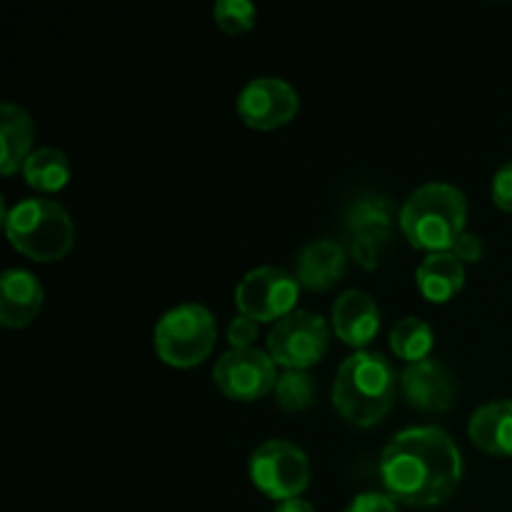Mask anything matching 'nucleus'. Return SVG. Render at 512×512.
<instances>
[{
	"label": "nucleus",
	"instance_id": "obj_26",
	"mask_svg": "<svg viewBox=\"0 0 512 512\" xmlns=\"http://www.w3.org/2000/svg\"><path fill=\"white\" fill-rule=\"evenodd\" d=\"M350 253L360 268L375 270L380 263V255H383V245L368 238H353L350 240Z\"/></svg>",
	"mask_w": 512,
	"mask_h": 512
},
{
	"label": "nucleus",
	"instance_id": "obj_23",
	"mask_svg": "<svg viewBox=\"0 0 512 512\" xmlns=\"http://www.w3.org/2000/svg\"><path fill=\"white\" fill-rule=\"evenodd\" d=\"M260 335V323L258 320L248 318V315L238 313L233 320H230L228 330H225V338H228L230 348L243 350V348H255V340Z\"/></svg>",
	"mask_w": 512,
	"mask_h": 512
},
{
	"label": "nucleus",
	"instance_id": "obj_28",
	"mask_svg": "<svg viewBox=\"0 0 512 512\" xmlns=\"http://www.w3.org/2000/svg\"><path fill=\"white\" fill-rule=\"evenodd\" d=\"M275 512H315L313 505L303 498H290L283 500V503L275 505Z\"/></svg>",
	"mask_w": 512,
	"mask_h": 512
},
{
	"label": "nucleus",
	"instance_id": "obj_27",
	"mask_svg": "<svg viewBox=\"0 0 512 512\" xmlns=\"http://www.w3.org/2000/svg\"><path fill=\"white\" fill-rule=\"evenodd\" d=\"M450 253H453L463 265H475L483 260V253H485L483 240H480L475 233H468V230H465V233L458 238V243L453 245V250H450Z\"/></svg>",
	"mask_w": 512,
	"mask_h": 512
},
{
	"label": "nucleus",
	"instance_id": "obj_25",
	"mask_svg": "<svg viewBox=\"0 0 512 512\" xmlns=\"http://www.w3.org/2000/svg\"><path fill=\"white\" fill-rule=\"evenodd\" d=\"M490 195H493L495 208L505 210V213H512V160L495 173Z\"/></svg>",
	"mask_w": 512,
	"mask_h": 512
},
{
	"label": "nucleus",
	"instance_id": "obj_19",
	"mask_svg": "<svg viewBox=\"0 0 512 512\" xmlns=\"http://www.w3.org/2000/svg\"><path fill=\"white\" fill-rule=\"evenodd\" d=\"M23 178L40 193H58L70 183V160L58 148L33 150L23 165Z\"/></svg>",
	"mask_w": 512,
	"mask_h": 512
},
{
	"label": "nucleus",
	"instance_id": "obj_13",
	"mask_svg": "<svg viewBox=\"0 0 512 512\" xmlns=\"http://www.w3.org/2000/svg\"><path fill=\"white\" fill-rule=\"evenodd\" d=\"M348 270V250L343 243L333 238L310 240L298 255L295 263V278H298L300 288L310 290V293H323L338 285Z\"/></svg>",
	"mask_w": 512,
	"mask_h": 512
},
{
	"label": "nucleus",
	"instance_id": "obj_17",
	"mask_svg": "<svg viewBox=\"0 0 512 512\" xmlns=\"http://www.w3.org/2000/svg\"><path fill=\"white\" fill-rule=\"evenodd\" d=\"M468 435L475 448L495 458H512V400H495L470 415Z\"/></svg>",
	"mask_w": 512,
	"mask_h": 512
},
{
	"label": "nucleus",
	"instance_id": "obj_18",
	"mask_svg": "<svg viewBox=\"0 0 512 512\" xmlns=\"http://www.w3.org/2000/svg\"><path fill=\"white\" fill-rule=\"evenodd\" d=\"M418 290L430 303H448L463 290L465 265L453 253H430L415 270Z\"/></svg>",
	"mask_w": 512,
	"mask_h": 512
},
{
	"label": "nucleus",
	"instance_id": "obj_9",
	"mask_svg": "<svg viewBox=\"0 0 512 512\" xmlns=\"http://www.w3.org/2000/svg\"><path fill=\"white\" fill-rule=\"evenodd\" d=\"M278 365L268 350L243 348L223 353L213 368V383L220 393L235 403H255L273 393L278 383Z\"/></svg>",
	"mask_w": 512,
	"mask_h": 512
},
{
	"label": "nucleus",
	"instance_id": "obj_15",
	"mask_svg": "<svg viewBox=\"0 0 512 512\" xmlns=\"http://www.w3.org/2000/svg\"><path fill=\"white\" fill-rule=\"evenodd\" d=\"M345 225L350 238H368L385 248L395 235V228H400V210L388 195L363 193L350 200L345 210Z\"/></svg>",
	"mask_w": 512,
	"mask_h": 512
},
{
	"label": "nucleus",
	"instance_id": "obj_5",
	"mask_svg": "<svg viewBox=\"0 0 512 512\" xmlns=\"http://www.w3.org/2000/svg\"><path fill=\"white\" fill-rule=\"evenodd\" d=\"M218 340L215 315L200 303H180L160 315L153 333V348L160 363L188 370L208 360Z\"/></svg>",
	"mask_w": 512,
	"mask_h": 512
},
{
	"label": "nucleus",
	"instance_id": "obj_10",
	"mask_svg": "<svg viewBox=\"0 0 512 512\" xmlns=\"http://www.w3.org/2000/svg\"><path fill=\"white\" fill-rule=\"evenodd\" d=\"M240 120L253 130H275L288 125L300 110V95L283 78L263 75L245 85L235 100Z\"/></svg>",
	"mask_w": 512,
	"mask_h": 512
},
{
	"label": "nucleus",
	"instance_id": "obj_20",
	"mask_svg": "<svg viewBox=\"0 0 512 512\" xmlns=\"http://www.w3.org/2000/svg\"><path fill=\"white\" fill-rule=\"evenodd\" d=\"M435 345L433 328H430L425 320L408 315V318L398 320L390 333V348L398 355L400 360H405V365L420 363V360H428L430 350Z\"/></svg>",
	"mask_w": 512,
	"mask_h": 512
},
{
	"label": "nucleus",
	"instance_id": "obj_7",
	"mask_svg": "<svg viewBox=\"0 0 512 512\" xmlns=\"http://www.w3.org/2000/svg\"><path fill=\"white\" fill-rule=\"evenodd\" d=\"M328 345V323L310 310H293L278 320L268 335V355L285 370L313 368L325 358Z\"/></svg>",
	"mask_w": 512,
	"mask_h": 512
},
{
	"label": "nucleus",
	"instance_id": "obj_8",
	"mask_svg": "<svg viewBox=\"0 0 512 512\" xmlns=\"http://www.w3.org/2000/svg\"><path fill=\"white\" fill-rule=\"evenodd\" d=\"M300 283L293 273L275 265H263L245 275L235 288V305L258 323H278L295 310Z\"/></svg>",
	"mask_w": 512,
	"mask_h": 512
},
{
	"label": "nucleus",
	"instance_id": "obj_11",
	"mask_svg": "<svg viewBox=\"0 0 512 512\" xmlns=\"http://www.w3.org/2000/svg\"><path fill=\"white\" fill-rule=\"evenodd\" d=\"M400 393L410 408L420 413H445L455 403V378L440 360H420L405 365L400 373Z\"/></svg>",
	"mask_w": 512,
	"mask_h": 512
},
{
	"label": "nucleus",
	"instance_id": "obj_6",
	"mask_svg": "<svg viewBox=\"0 0 512 512\" xmlns=\"http://www.w3.org/2000/svg\"><path fill=\"white\" fill-rule=\"evenodd\" d=\"M248 475L255 490L270 500L300 498L310 485V460L300 445L290 440H265L253 450L248 463Z\"/></svg>",
	"mask_w": 512,
	"mask_h": 512
},
{
	"label": "nucleus",
	"instance_id": "obj_12",
	"mask_svg": "<svg viewBox=\"0 0 512 512\" xmlns=\"http://www.w3.org/2000/svg\"><path fill=\"white\" fill-rule=\"evenodd\" d=\"M380 308L375 300L363 290L353 288L340 293L333 305V330L345 345L363 350L365 345L373 343L375 335L380 333Z\"/></svg>",
	"mask_w": 512,
	"mask_h": 512
},
{
	"label": "nucleus",
	"instance_id": "obj_2",
	"mask_svg": "<svg viewBox=\"0 0 512 512\" xmlns=\"http://www.w3.org/2000/svg\"><path fill=\"white\" fill-rule=\"evenodd\" d=\"M400 375L385 355L358 350L343 360L333 383V405L355 428H373L393 410Z\"/></svg>",
	"mask_w": 512,
	"mask_h": 512
},
{
	"label": "nucleus",
	"instance_id": "obj_1",
	"mask_svg": "<svg viewBox=\"0 0 512 512\" xmlns=\"http://www.w3.org/2000/svg\"><path fill=\"white\" fill-rule=\"evenodd\" d=\"M380 480L395 503L433 508L463 480V455L445 430L415 425L390 438L380 458Z\"/></svg>",
	"mask_w": 512,
	"mask_h": 512
},
{
	"label": "nucleus",
	"instance_id": "obj_4",
	"mask_svg": "<svg viewBox=\"0 0 512 512\" xmlns=\"http://www.w3.org/2000/svg\"><path fill=\"white\" fill-rule=\"evenodd\" d=\"M10 245L35 263H58L73 250L75 225L70 213L53 198H25L5 210Z\"/></svg>",
	"mask_w": 512,
	"mask_h": 512
},
{
	"label": "nucleus",
	"instance_id": "obj_22",
	"mask_svg": "<svg viewBox=\"0 0 512 512\" xmlns=\"http://www.w3.org/2000/svg\"><path fill=\"white\" fill-rule=\"evenodd\" d=\"M213 20L223 33L243 35L255 28L258 8L250 0H218L213 8Z\"/></svg>",
	"mask_w": 512,
	"mask_h": 512
},
{
	"label": "nucleus",
	"instance_id": "obj_3",
	"mask_svg": "<svg viewBox=\"0 0 512 512\" xmlns=\"http://www.w3.org/2000/svg\"><path fill=\"white\" fill-rule=\"evenodd\" d=\"M468 200L450 183L420 185L400 208V230L413 248L448 253L465 233Z\"/></svg>",
	"mask_w": 512,
	"mask_h": 512
},
{
	"label": "nucleus",
	"instance_id": "obj_14",
	"mask_svg": "<svg viewBox=\"0 0 512 512\" xmlns=\"http://www.w3.org/2000/svg\"><path fill=\"white\" fill-rule=\"evenodd\" d=\"M45 290L30 270L8 268L0 278V323L20 330L33 323L43 310Z\"/></svg>",
	"mask_w": 512,
	"mask_h": 512
},
{
	"label": "nucleus",
	"instance_id": "obj_16",
	"mask_svg": "<svg viewBox=\"0 0 512 512\" xmlns=\"http://www.w3.org/2000/svg\"><path fill=\"white\" fill-rule=\"evenodd\" d=\"M33 118L28 110L5 100L0 105V173L13 175L23 170L25 160L33 155Z\"/></svg>",
	"mask_w": 512,
	"mask_h": 512
},
{
	"label": "nucleus",
	"instance_id": "obj_21",
	"mask_svg": "<svg viewBox=\"0 0 512 512\" xmlns=\"http://www.w3.org/2000/svg\"><path fill=\"white\" fill-rule=\"evenodd\" d=\"M275 400L288 413H305L315 403V380L308 370H285L275 383Z\"/></svg>",
	"mask_w": 512,
	"mask_h": 512
},
{
	"label": "nucleus",
	"instance_id": "obj_24",
	"mask_svg": "<svg viewBox=\"0 0 512 512\" xmlns=\"http://www.w3.org/2000/svg\"><path fill=\"white\" fill-rule=\"evenodd\" d=\"M345 512H398V503L388 493H360L350 500Z\"/></svg>",
	"mask_w": 512,
	"mask_h": 512
}]
</instances>
